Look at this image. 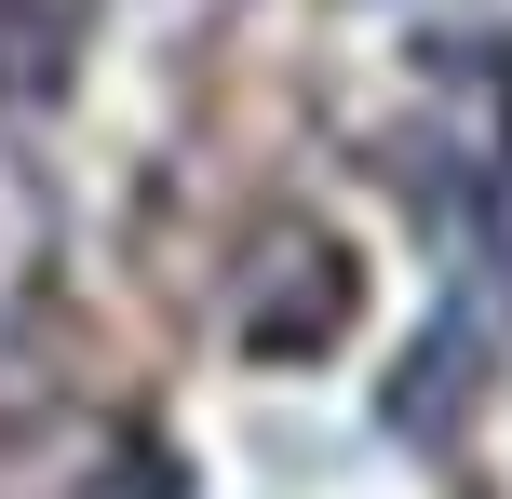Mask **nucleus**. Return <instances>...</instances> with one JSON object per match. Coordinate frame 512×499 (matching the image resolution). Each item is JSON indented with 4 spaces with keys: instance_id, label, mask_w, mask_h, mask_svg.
Here are the masks:
<instances>
[{
    "instance_id": "1",
    "label": "nucleus",
    "mask_w": 512,
    "mask_h": 499,
    "mask_svg": "<svg viewBox=\"0 0 512 499\" xmlns=\"http://www.w3.org/2000/svg\"><path fill=\"white\" fill-rule=\"evenodd\" d=\"M459 405H472V338L445 324V338H432V351L405 365V392H391V419H405V432H432V446H445V432H459Z\"/></svg>"
}]
</instances>
